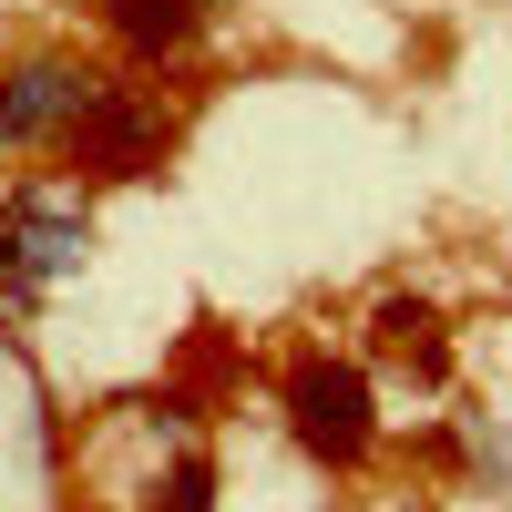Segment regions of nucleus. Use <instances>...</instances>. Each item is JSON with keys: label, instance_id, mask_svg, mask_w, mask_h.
I'll list each match as a JSON object with an SVG mask.
<instances>
[{"label": "nucleus", "instance_id": "obj_1", "mask_svg": "<svg viewBox=\"0 0 512 512\" xmlns=\"http://www.w3.org/2000/svg\"><path fill=\"white\" fill-rule=\"evenodd\" d=\"M93 256V205L72 185H11L0 195V308H31Z\"/></svg>", "mask_w": 512, "mask_h": 512}, {"label": "nucleus", "instance_id": "obj_2", "mask_svg": "<svg viewBox=\"0 0 512 512\" xmlns=\"http://www.w3.org/2000/svg\"><path fill=\"white\" fill-rule=\"evenodd\" d=\"M277 400H287L297 451H308V461H328V472H359V461L379 451V390H369V369H349V359L308 349V359H287Z\"/></svg>", "mask_w": 512, "mask_h": 512}, {"label": "nucleus", "instance_id": "obj_3", "mask_svg": "<svg viewBox=\"0 0 512 512\" xmlns=\"http://www.w3.org/2000/svg\"><path fill=\"white\" fill-rule=\"evenodd\" d=\"M62 154H72L82 185H134V175H154V164L175 154V113H164L144 82H103V93L72 113Z\"/></svg>", "mask_w": 512, "mask_h": 512}, {"label": "nucleus", "instance_id": "obj_4", "mask_svg": "<svg viewBox=\"0 0 512 512\" xmlns=\"http://www.w3.org/2000/svg\"><path fill=\"white\" fill-rule=\"evenodd\" d=\"M103 93V72L82 62V52H21L11 72H0V144L31 154V144H62L72 134V113Z\"/></svg>", "mask_w": 512, "mask_h": 512}, {"label": "nucleus", "instance_id": "obj_5", "mask_svg": "<svg viewBox=\"0 0 512 512\" xmlns=\"http://www.w3.org/2000/svg\"><path fill=\"white\" fill-rule=\"evenodd\" d=\"M369 349L390 359L400 379H420V390L451 379V338H441V318L420 308V297H379V308H369Z\"/></svg>", "mask_w": 512, "mask_h": 512}, {"label": "nucleus", "instance_id": "obj_6", "mask_svg": "<svg viewBox=\"0 0 512 512\" xmlns=\"http://www.w3.org/2000/svg\"><path fill=\"white\" fill-rule=\"evenodd\" d=\"M93 11H103V31L134 62H164V52H185V41L205 31V0H93Z\"/></svg>", "mask_w": 512, "mask_h": 512}, {"label": "nucleus", "instance_id": "obj_7", "mask_svg": "<svg viewBox=\"0 0 512 512\" xmlns=\"http://www.w3.org/2000/svg\"><path fill=\"white\" fill-rule=\"evenodd\" d=\"M144 512H216V461H205V451L164 461V472L144 482Z\"/></svg>", "mask_w": 512, "mask_h": 512}, {"label": "nucleus", "instance_id": "obj_8", "mask_svg": "<svg viewBox=\"0 0 512 512\" xmlns=\"http://www.w3.org/2000/svg\"><path fill=\"white\" fill-rule=\"evenodd\" d=\"M0 349H11V328H0Z\"/></svg>", "mask_w": 512, "mask_h": 512}]
</instances>
